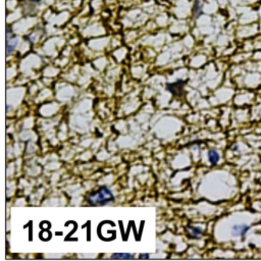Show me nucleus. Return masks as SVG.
Masks as SVG:
<instances>
[{
  "mask_svg": "<svg viewBox=\"0 0 261 261\" xmlns=\"http://www.w3.org/2000/svg\"><path fill=\"white\" fill-rule=\"evenodd\" d=\"M88 201L91 205H106L114 201V196L106 187H101L98 191L89 195Z\"/></svg>",
  "mask_w": 261,
  "mask_h": 261,
  "instance_id": "obj_1",
  "label": "nucleus"
},
{
  "mask_svg": "<svg viewBox=\"0 0 261 261\" xmlns=\"http://www.w3.org/2000/svg\"><path fill=\"white\" fill-rule=\"evenodd\" d=\"M17 45V39L12 38V37H7V46H6V54L10 55L14 52Z\"/></svg>",
  "mask_w": 261,
  "mask_h": 261,
  "instance_id": "obj_2",
  "label": "nucleus"
},
{
  "mask_svg": "<svg viewBox=\"0 0 261 261\" xmlns=\"http://www.w3.org/2000/svg\"><path fill=\"white\" fill-rule=\"evenodd\" d=\"M249 229V226L246 225H239L233 227V235L234 236H244Z\"/></svg>",
  "mask_w": 261,
  "mask_h": 261,
  "instance_id": "obj_3",
  "label": "nucleus"
},
{
  "mask_svg": "<svg viewBox=\"0 0 261 261\" xmlns=\"http://www.w3.org/2000/svg\"><path fill=\"white\" fill-rule=\"evenodd\" d=\"M193 14H194L195 18L199 17L200 15L202 14V2H201V0H196V2H195L194 7H193Z\"/></svg>",
  "mask_w": 261,
  "mask_h": 261,
  "instance_id": "obj_4",
  "label": "nucleus"
},
{
  "mask_svg": "<svg viewBox=\"0 0 261 261\" xmlns=\"http://www.w3.org/2000/svg\"><path fill=\"white\" fill-rule=\"evenodd\" d=\"M208 159L212 163V164H216L219 160V154L217 151L215 150H210L208 152Z\"/></svg>",
  "mask_w": 261,
  "mask_h": 261,
  "instance_id": "obj_5",
  "label": "nucleus"
},
{
  "mask_svg": "<svg viewBox=\"0 0 261 261\" xmlns=\"http://www.w3.org/2000/svg\"><path fill=\"white\" fill-rule=\"evenodd\" d=\"M188 231L190 232V236L192 238H199L202 234V231L199 228V227H192V226H189L188 227Z\"/></svg>",
  "mask_w": 261,
  "mask_h": 261,
  "instance_id": "obj_6",
  "label": "nucleus"
},
{
  "mask_svg": "<svg viewBox=\"0 0 261 261\" xmlns=\"http://www.w3.org/2000/svg\"><path fill=\"white\" fill-rule=\"evenodd\" d=\"M112 259H133L134 255L129 253H116L111 256Z\"/></svg>",
  "mask_w": 261,
  "mask_h": 261,
  "instance_id": "obj_7",
  "label": "nucleus"
},
{
  "mask_svg": "<svg viewBox=\"0 0 261 261\" xmlns=\"http://www.w3.org/2000/svg\"><path fill=\"white\" fill-rule=\"evenodd\" d=\"M40 239L43 240V241H48V240L51 239V233L47 229H44L43 232L40 233Z\"/></svg>",
  "mask_w": 261,
  "mask_h": 261,
  "instance_id": "obj_8",
  "label": "nucleus"
},
{
  "mask_svg": "<svg viewBox=\"0 0 261 261\" xmlns=\"http://www.w3.org/2000/svg\"><path fill=\"white\" fill-rule=\"evenodd\" d=\"M40 227H42L43 229H47L50 227V224L47 222H43L42 224H40Z\"/></svg>",
  "mask_w": 261,
  "mask_h": 261,
  "instance_id": "obj_9",
  "label": "nucleus"
},
{
  "mask_svg": "<svg viewBox=\"0 0 261 261\" xmlns=\"http://www.w3.org/2000/svg\"><path fill=\"white\" fill-rule=\"evenodd\" d=\"M29 1L31 2V3H40L41 1H42V0H29Z\"/></svg>",
  "mask_w": 261,
  "mask_h": 261,
  "instance_id": "obj_10",
  "label": "nucleus"
},
{
  "mask_svg": "<svg viewBox=\"0 0 261 261\" xmlns=\"http://www.w3.org/2000/svg\"><path fill=\"white\" fill-rule=\"evenodd\" d=\"M149 256L148 255H142V256H140V258H148Z\"/></svg>",
  "mask_w": 261,
  "mask_h": 261,
  "instance_id": "obj_11",
  "label": "nucleus"
}]
</instances>
